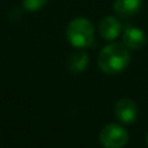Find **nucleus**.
I'll list each match as a JSON object with an SVG mask.
<instances>
[{
  "label": "nucleus",
  "instance_id": "9",
  "mask_svg": "<svg viewBox=\"0 0 148 148\" xmlns=\"http://www.w3.org/2000/svg\"><path fill=\"white\" fill-rule=\"evenodd\" d=\"M48 3V0H22V5L29 12H36L42 9Z\"/></svg>",
  "mask_w": 148,
  "mask_h": 148
},
{
  "label": "nucleus",
  "instance_id": "4",
  "mask_svg": "<svg viewBox=\"0 0 148 148\" xmlns=\"http://www.w3.org/2000/svg\"><path fill=\"white\" fill-rule=\"evenodd\" d=\"M114 116L123 125H131L136 121L139 116V109L136 104L129 97H122L114 105Z\"/></svg>",
  "mask_w": 148,
  "mask_h": 148
},
{
  "label": "nucleus",
  "instance_id": "10",
  "mask_svg": "<svg viewBox=\"0 0 148 148\" xmlns=\"http://www.w3.org/2000/svg\"><path fill=\"white\" fill-rule=\"evenodd\" d=\"M146 142H147V147H148V134H147V138H146Z\"/></svg>",
  "mask_w": 148,
  "mask_h": 148
},
{
  "label": "nucleus",
  "instance_id": "2",
  "mask_svg": "<svg viewBox=\"0 0 148 148\" xmlns=\"http://www.w3.org/2000/svg\"><path fill=\"white\" fill-rule=\"evenodd\" d=\"M95 35L94 25L90 20L83 17L74 18L66 29V38L75 48H87L92 44Z\"/></svg>",
  "mask_w": 148,
  "mask_h": 148
},
{
  "label": "nucleus",
  "instance_id": "7",
  "mask_svg": "<svg viewBox=\"0 0 148 148\" xmlns=\"http://www.w3.org/2000/svg\"><path fill=\"white\" fill-rule=\"evenodd\" d=\"M142 4H143V0H114L113 9L117 14L130 17L140 10Z\"/></svg>",
  "mask_w": 148,
  "mask_h": 148
},
{
  "label": "nucleus",
  "instance_id": "6",
  "mask_svg": "<svg viewBox=\"0 0 148 148\" xmlns=\"http://www.w3.org/2000/svg\"><path fill=\"white\" fill-rule=\"evenodd\" d=\"M123 44L127 47L129 49H140L144 47L146 44V34L143 33V30L138 27H126L125 31H123V36H122Z\"/></svg>",
  "mask_w": 148,
  "mask_h": 148
},
{
  "label": "nucleus",
  "instance_id": "3",
  "mask_svg": "<svg viewBox=\"0 0 148 148\" xmlns=\"http://www.w3.org/2000/svg\"><path fill=\"white\" fill-rule=\"evenodd\" d=\"M99 140L104 148H123L129 142V133L123 126L108 123L100 131Z\"/></svg>",
  "mask_w": 148,
  "mask_h": 148
},
{
  "label": "nucleus",
  "instance_id": "8",
  "mask_svg": "<svg viewBox=\"0 0 148 148\" xmlns=\"http://www.w3.org/2000/svg\"><path fill=\"white\" fill-rule=\"evenodd\" d=\"M88 65V55L83 51L74 52L68 59V68L73 73H82Z\"/></svg>",
  "mask_w": 148,
  "mask_h": 148
},
{
  "label": "nucleus",
  "instance_id": "5",
  "mask_svg": "<svg viewBox=\"0 0 148 148\" xmlns=\"http://www.w3.org/2000/svg\"><path fill=\"white\" fill-rule=\"evenodd\" d=\"M99 33L105 40H114L121 33V23L113 16H105L99 22Z\"/></svg>",
  "mask_w": 148,
  "mask_h": 148
},
{
  "label": "nucleus",
  "instance_id": "1",
  "mask_svg": "<svg viewBox=\"0 0 148 148\" xmlns=\"http://www.w3.org/2000/svg\"><path fill=\"white\" fill-rule=\"evenodd\" d=\"M130 62L129 48L123 43H110L100 51L97 65L105 74L114 75L127 68Z\"/></svg>",
  "mask_w": 148,
  "mask_h": 148
}]
</instances>
